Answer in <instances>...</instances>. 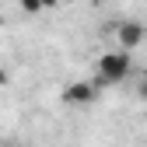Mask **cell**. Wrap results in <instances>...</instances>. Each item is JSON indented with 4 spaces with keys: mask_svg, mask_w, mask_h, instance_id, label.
I'll use <instances>...</instances> for the list:
<instances>
[{
    "mask_svg": "<svg viewBox=\"0 0 147 147\" xmlns=\"http://www.w3.org/2000/svg\"><path fill=\"white\" fill-rule=\"evenodd\" d=\"M144 39H147V28L140 21H119L116 25V42H119V49L133 53L137 46H144Z\"/></svg>",
    "mask_w": 147,
    "mask_h": 147,
    "instance_id": "2",
    "label": "cell"
},
{
    "mask_svg": "<svg viewBox=\"0 0 147 147\" xmlns=\"http://www.w3.org/2000/svg\"><path fill=\"white\" fill-rule=\"evenodd\" d=\"M60 4H63V0H42V7H46V11H53V7H60Z\"/></svg>",
    "mask_w": 147,
    "mask_h": 147,
    "instance_id": "6",
    "label": "cell"
},
{
    "mask_svg": "<svg viewBox=\"0 0 147 147\" xmlns=\"http://www.w3.org/2000/svg\"><path fill=\"white\" fill-rule=\"evenodd\" d=\"M7 84H11V77H7V70L0 67V88H7Z\"/></svg>",
    "mask_w": 147,
    "mask_h": 147,
    "instance_id": "5",
    "label": "cell"
},
{
    "mask_svg": "<svg viewBox=\"0 0 147 147\" xmlns=\"http://www.w3.org/2000/svg\"><path fill=\"white\" fill-rule=\"evenodd\" d=\"M18 4H21L25 14H39V11H46V7H42V0H18Z\"/></svg>",
    "mask_w": 147,
    "mask_h": 147,
    "instance_id": "4",
    "label": "cell"
},
{
    "mask_svg": "<svg viewBox=\"0 0 147 147\" xmlns=\"http://www.w3.org/2000/svg\"><path fill=\"white\" fill-rule=\"evenodd\" d=\"M130 74H133L130 53H126V49H109V53H102V56H98L95 77H91V81H95L98 88H109V84H123Z\"/></svg>",
    "mask_w": 147,
    "mask_h": 147,
    "instance_id": "1",
    "label": "cell"
},
{
    "mask_svg": "<svg viewBox=\"0 0 147 147\" xmlns=\"http://www.w3.org/2000/svg\"><path fill=\"white\" fill-rule=\"evenodd\" d=\"M98 84L95 81H74V84H67L63 88V102L67 105H91V102H95L98 98Z\"/></svg>",
    "mask_w": 147,
    "mask_h": 147,
    "instance_id": "3",
    "label": "cell"
}]
</instances>
